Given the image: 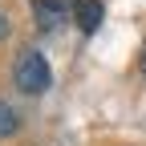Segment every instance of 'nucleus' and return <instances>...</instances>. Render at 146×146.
<instances>
[{"label": "nucleus", "mask_w": 146, "mask_h": 146, "mask_svg": "<svg viewBox=\"0 0 146 146\" xmlns=\"http://www.w3.org/2000/svg\"><path fill=\"white\" fill-rule=\"evenodd\" d=\"M12 77H16V85H21L25 94H45V89L53 85V69H49V61H45V53L25 49L21 57H16Z\"/></svg>", "instance_id": "obj_1"}, {"label": "nucleus", "mask_w": 146, "mask_h": 146, "mask_svg": "<svg viewBox=\"0 0 146 146\" xmlns=\"http://www.w3.org/2000/svg\"><path fill=\"white\" fill-rule=\"evenodd\" d=\"M73 8H77V0H33V16L41 29H61L73 16Z\"/></svg>", "instance_id": "obj_2"}, {"label": "nucleus", "mask_w": 146, "mask_h": 146, "mask_svg": "<svg viewBox=\"0 0 146 146\" xmlns=\"http://www.w3.org/2000/svg\"><path fill=\"white\" fill-rule=\"evenodd\" d=\"M102 16H106L102 0H77V8H73V21H77L81 33H98L102 29Z\"/></svg>", "instance_id": "obj_3"}, {"label": "nucleus", "mask_w": 146, "mask_h": 146, "mask_svg": "<svg viewBox=\"0 0 146 146\" xmlns=\"http://www.w3.org/2000/svg\"><path fill=\"white\" fill-rule=\"evenodd\" d=\"M21 130V118H16V110L0 98V138H8V134H16Z\"/></svg>", "instance_id": "obj_4"}, {"label": "nucleus", "mask_w": 146, "mask_h": 146, "mask_svg": "<svg viewBox=\"0 0 146 146\" xmlns=\"http://www.w3.org/2000/svg\"><path fill=\"white\" fill-rule=\"evenodd\" d=\"M4 36H8V21L0 16V41H4Z\"/></svg>", "instance_id": "obj_5"}, {"label": "nucleus", "mask_w": 146, "mask_h": 146, "mask_svg": "<svg viewBox=\"0 0 146 146\" xmlns=\"http://www.w3.org/2000/svg\"><path fill=\"white\" fill-rule=\"evenodd\" d=\"M142 73H146V45H142Z\"/></svg>", "instance_id": "obj_6"}]
</instances>
